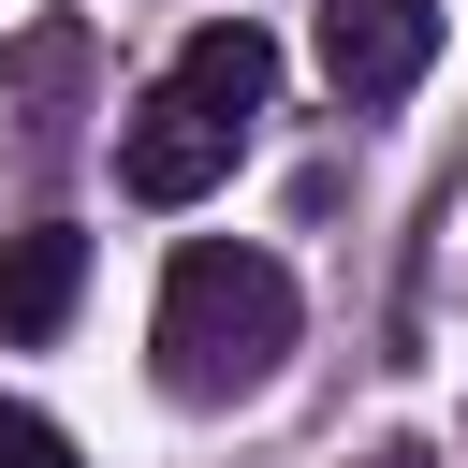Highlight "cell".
Wrapping results in <instances>:
<instances>
[{"label": "cell", "mask_w": 468, "mask_h": 468, "mask_svg": "<svg viewBox=\"0 0 468 468\" xmlns=\"http://www.w3.org/2000/svg\"><path fill=\"white\" fill-rule=\"evenodd\" d=\"M0 468H73V439H58L44 410H15V395H0Z\"/></svg>", "instance_id": "obj_6"}, {"label": "cell", "mask_w": 468, "mask_h": 468, "mask_svg": "<svg viewBox=\"0 0 468 468\" xmlns=\"http://www.w3.org/2000/svg\"><path fill=\"white\" fill-rule=\"evenodd\" d=\"M73 292H88V234H73V219H29V234H0V351L58 336V322H73Z\"/></svg>", "instance_id": "obj_5"}, {"label": "cell", "mask_w": 468, "mask_h": 468, "mask_svg": "<svg viewBox=\"0 0 468 468\" xmlns=\"http://www.w3.org/2000/svg\"><path fill=\"white\" fill-rule=\"evenodd\" d=\"M146 351H161V395L234 410V395H263L278 351H292V278H278L263 249H234V234H190V249L161 263V322H146Z\"/></svg>", "instance_id": "obj_1"}, {"label": "cell", "mask_w": 468, "mask_h": 468, "mask_svg": "<svg viewBox=\"0 0 468 468\" xmlns=\"http://www.w3.org/2000/svg\"><path fill=\"white\" fill-rule=\"evenodd\" d=\"M161 102H190V117H219V132H249V117L278 102V29H249V15H205V29L176 44Z\"/></svg>", "instance_id": "obj_3"}, {"label": "cell", "mask_w": 468, "mask_h": 468, "mask_svg": "<svg viewBox=\"0 0 468 468\" xmlns=\"http://www.w3.org/2000/svg\"><path fill=\"white\" fill-rule=\"evenodd\" d=\"M219 176H234V132L190 117V102H146L132 146H117V190H132V205H205Z\"/></svg>", "instance_id": "obj_4"}, {"label": "cell", "mask_w": 468, "mask_h": 468, "mask_svg": "<svg viewBox=\"0 0 468 468\" xmlns=\"http://www.w3.org/2000/svg\"><path fill=\"white\" fill-rule=\"evenodd\" d=\"M424 58H439V0H322L336 102H395V88H424Z\"/></svg>", "instance_id": "obj_2"}, {"label": "cell", "mask_w": 468, "mask_h": 468, "mask_svg": "<svg viewBox=\"0 0 468 468\" xmlns=\"http://www.w3.org/2000/svg\"><path fill=\"white\" fill-rule=\"evenodd\" d=\"M366 468H439V453H410V439H395V453H366Z\"/></svg>", "instance_id": "obj_7"}]
</instances>
